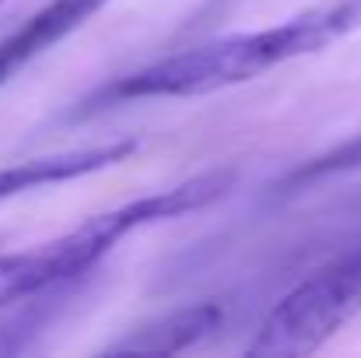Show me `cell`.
Wrapping results in <instances>:
<instances>
[{
    "label": "cell",
    "mask_w": 361,
    "mask_h": 358,
    "mask_svg": "<svg viewBox=\"0 0 361 358\" xmlns=\"http://www.w3.org/2000/svg\"><path fill=\"white\" fill-rule=\"evenodd\" d=\"M361 28V0H326L319 7H309L281 25L228 35L207 46H193L172 56H161L140 71H130L123 78L106 81L88 99L78 102L74 117H88L109 106L140 102V99H197L214 95L225 88L245 85L252 78H263L267 71L312 56L337 39H348Z\"/></svg>",
    "instance_id": "cell-1"
},
{
    "label": "cell",
    "mask_w": 361,
    "mask_h": 358,
    "mask_svg": "<svg viewBox=\"0 0 361 358\" xmlns=\"http://www.w3.org/2000/svg\"><path fill=\"white\" fill-rule=\"evenodd\" d=\"M232 186H235L232 169H211V172H200V176L176 183L169 190L126 201V204L109 208L102 215H92L78 229L49 239L42 246L0 253V306H14V302L46 295V292L81 278L85 270L99 267V260L113 246H120L130 232H137L144 225H161V222L193 215L200 208H211Z\"/></svg>",
    "instance_id": "cell-2"
},
{
    "label": "cell",
    "mask_w": 361,
    "mask_h": 358,
    "mask_svg": "<svg viewBox=\"0 0 361 358\" xmlns=\"http://www.w3.org/2000/svg\"><path fill=\"white\" fill-rule=\"evenodd\" d=\"M361 313V239L298 281L259 323L249 355H312Z\"/></svg>",
    "instance_id": "cell-3"
},
{
    "label": "cell",
    "mask_w": 361,
    "mask_h": 358,
    "mask_svg": "<svg viewBox=\"0 0 361 358\" xmlns=\"http://www.w3.org/2000/svg\"><path fill=\"white\" fill-rule=\"evenodd\" d=\"M106 4L113 0H49L35 14H28L14 32L0 39V85H7L18 71H25L32 60H39L49 46L78 32L85 21H92Z\"/></svg>",
    "instance_id": "cell-4"
},
{
    "label": "cell",
    "mask_w": 361,
    "mask_h": 358,
    "mask_svg": "<svg viewBox=\"0 0 361 358\" xmlns=\"http://www.w3.org/2000/svg\"><path fill=\"white\" fill-rule=\"evenodd\" d=\"M140 144L133 137L113 141V144H92V148H74V151H56V155H42V158H28L18 165L0 169V201L7 197H21L28 190L39 186H53V183H71L92 172H102L109 165H123Z\"/></svg>",
    "instance_id": "cell-5"
},
{
    "label": "cell",
    "mask_w": 361,
    "mask_h": 358,
    "mask_svg": "<svg viewBox=\"0 0 361 358\" xmlns=\"http://www.w3.org/2000/svg\"><path fill=\"white\" fill-rule=\"evenodd\" d=\"M225 320V309L218 302H197L176 313H165L137 330H130L116 345H109L106 352H147V355H172V352H186L197 348L204 338H211Z\"/></svg>",
    "instance_id": "cell-6"
},
{
    "label": "cell",
    "mask_w": 361,
    "mask_h": 358,
    "mask_svg": "<svg viewBox=\"0 0 361 358\" xmlns=\"http://www.w3.org/2000/svg\"><path fill=\"white\" fill-rule=\"evenodd\" d=\"M358 169H361V133L351 137V141H344V144H337V148H330V151H323V155H316V158H309V162H302L298 169H291L277 183V193H295V190L312 186L319 179L358 172Z\"/></svg>",
    "instance_id": "cell-7"
},
{
    "label": "cell",
    "mask_w": 361,
    "mask_h": 358,
    "mask_svg": "<svg viewBox=\"0 0 361 358\" xmlns=\"http://www.w3.org/2000/svg\"><path fill=\"white\" fill-rule=\"evenodd\" d=\"M0 4H4V0H0Z\"/></svg>",
    "instance_id": "cell-8"
}]
</instances>
